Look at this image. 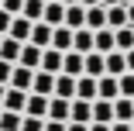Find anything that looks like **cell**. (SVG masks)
<instances>
[{"instance_id": "1", "label": "cell", "mask_w": 134, "mask_h": 131, "mask_svg": "<svg viewBox=\"0 0 134 131\" xmlns=\"http://www.w3.org/2000/svg\"><path fill=\"white\" fill-rule=\"evenodd\" d=\"M4 111H14V114H24V107H28V90H17V86H7L4 93V103H0Z\"/></svg>"}, {"instance_id": "5", "label": "cell", "mask_w": 134, "mask_h": 131, "mask_svg": "<svg viewBox=\"0 0 134 131\" xmlns=\"http://www.w3.org/2000/svg\"><path fill=\"white\" fill-rule=\"evenodd\" d=\"M48 117H52V121H72V100L52 97V100H48Z\"/></svg>"}, {"instance_id": "19", "label": "cell", "mask_w": 134, "mask_h": 131, "mask_svg": "<svg viewBox=\"0 0 134 131\" xmlns=\"http://www.w3.org/2000/svg\"><path fill=\"white\" fill-rule=\"evenodd\" d=\"M62 59H65V52H59V48H45V55H41V69L45 72H62Z\"/></svg>"}, {"instance_id": "25", "label": "cell", "mask_w": 134, "mask_h": 131, "mask_svg": "<svg viewBox=\"0 0 134 131\" xmlns=\"http://www.w3.org/2000/svg\"><path fill=\"white\" fill-rule=\"evenodd\" d=\"M72 28H65V24H59L55 28V38H52V48H59V52H72Z\"/></svg>"}, {"instance_id": "14", "label": "cell", "mask_w": 134, "mask_h": 131, "mask_svg": "<svg viewBox=\"0 0 134 131\" xmlns=\"http://www.w3.org/2000/svg\"><path fill=\"white\" fill-rule=\"evenodd\" d=\"M41 21H48L52 28L65 24V4H62V0H48V4H45V17H41Z\"/></svg>"}, {"instance_id": "38", "label": "cell", "mask_w": 134, "mask_h": 131, "mask_svg": "<svg viewBox=\"0 0 134 131\" xmlns=\"http://www.w3.org/2000/svg\"><path fill=\"white\" fill-rule=\"evenodd\" d=\"M90 131H110V124H96V121H93V124H90Z\"/></svg>"}, {"instance_id": "46", "label": "cell", "mask_w": 134, "mask_h": 131, "mask_svg": "<svg viewBox=\"0 0 134 131\" xmlns=\"http://www.w3.org/2000/svg\"><path fill=\"white\" fill-rule=\"evenodd\" d=\"M0 41H4V35H0Z\"/></svg>"}, {"instance_id": "47", "label": "cell", "mask_w": 134, "mask_h": 131, "mask_svg": "<svg viewBox=\"0 0 134 131\" xmlns=\"http://www.w3.org/2000/svg\"><path fill=\"white\" fill-rule=\"evenodd\" d=\"M0 4H4V0H0Z\"/></svg>"}, {"instance_id": "15", "label": "cell", "mask_w": 134, "mask_h": 131, "mask_svg": "<svg viewBox=\"0 0 134 131\" xmlns=\"http://www.w3.org/2000/svg\"><path fill=\"white\" fill-rule=\"evenodd\" d=\"M127 4H114V7H107V28H127Z\"/></svg>"}, {"instance_id": "40", "label": "cell", "mask_w": 134, "mask_h": 131, "mask_svg": "<svg viewBox=\"0 0 134 131\" xmlns=\"http://www.w3.org/2000/svg\"><path fill=\"white\" fill-rule=\"evenodd\" d=\"M127 21L134 24V4H127Z\"/></svg>"}, {"instance_id": "13", "label": "cell", "mask_w": 134, "mask_h": 131, "mask_svg": "<svg viewBox=\"0 0 134 131\" xmlns=\"http://www.w3.org/2000/svg\"><path fill=\"white\" fill-rule=\"evenodd\" d=\"M114 48H117V31H114V28H100V31H96V45H93V52L107 55V52H114Z\"/></svg>"}, {"instance_id": "37", "label": "cell", "mask_w": 134, "mask_h": 131, "mask_svg": "<svg viewBox=\"0 0 134 131\" xmlns=\"http://www.w3.org/2000/svg\"><path fill=\"white\" fill-rule=\"evenodd\" d=\"M69 131H90V124H79V121H69Z\"/></svg>"}, {"instance_id": "4", "label": "cell", "mask_w": 134, "mask_h": 131, "mask_svg": "<svg viewBox=\"0 0 134 131\" xmlns=\"http://www.w3.org/2000/svg\"><path fill=\"white\" fill-rule=\"evenodd\" d=\"M76 97L79 100H96L100 97V83H96V76H76Z\"/></svg>"}, {"instance_id": "33", "label": "cell", "mask_w": 134, "mask_h": 131, "mask_svg": "<svg viewBox=\"0 0 134 131\" xmlns=\"http://www.w3.org/2000/svg\"><path fill=\"white\" fill-rule=\"evenodd\" d=\"M10 21H14V14L0 7V35H7V31H10Z\"/></svg>"}, {"instance_id": "32", "label": "cell", "mask_w": 134, "mask_h": 131, "mask_svg": "<svg viewBox=\"0 0 134 131\" xmlns=\"http://www.w3.org/2000/svg\"><path fill=\"white\" fill-rule=\"evenodd\" d=\"M10 76H14V62L0 59V83H4V86H10Z\"/></svg>"}, {"instance_id": "17", "label": "cell", "mask_w": 134, "mask_h": 131, "mask_svg": "<svg viewBox=\"0 0 134 131\" xmlns=\"http://www.w3.org/2000/svg\"><path fill=\"white\" fill-rule=\"evenodd\" d=\"M55 97L76 100V76H69V72H59L55 76Z\"/></svg>"}, {"instance_id": "44", "label": "cell", "mask_w": 134, "mask_h": 131, "mask_svg": "<svg viewBox=\"0 0 134 131\" xmlns=\"http://www.w3.org/2000/svg\"><path fill=\"white\" fill-rule=\"evenodd\" d=\"M62 4H79V0H62Z\"/></svg>"}, {"instance_id": "28", "label": "cell", "mask_w": 134, "mask_h": 131, "mask_svg": "<svg viewBox=\"0 0 134 131\" xmlns=\"http://www.w3.org/2000/svg\"><path fill=\"white\" fill-rule=\"evenodd\" d=\"M45 4H48V0H24V17H28V21H41L45 17Z\"/></svg>"}, {"instance_id": "29", "label": "cell", "mask_w": 134, "mask_h": 131, "mask_svg": "<svg viewBox=\"0 0 134 131\" xmlns=\"http://www.w3.org/2000/svg\"><path fill=\"white\" fill-rule=\"evenodd\" d=\"M117 48H120V52H131V48H134V24L117 28Z\"/></svg>"}, {"instance_id": "3", "label": "cell", "mask_w": 134, "mask_h": 131, "mask_svg": "<svg viewBox=\"0 0 134 131\" xmlns=\"http://www.w3.org/2000/svg\"><path fill=\"white\" fill-rule=\"evenodd\" d=\"M31 93L55 97V72H45V69H38V72H35V80H31Z\"/></svg>"}, {"instance_id": "18", "label": "cell", "mask_w": 134, "mask_h": 131, "mask_svg": "<svg viewBox=\"0 0 134 131\" xmlns=\"http://www.w3.org/2000/svg\"><path fill=\"white\" fill-rule=\"evenodd\" d=\"M35 72H38V69H28V66H14L10 86H17V90H28V93H31V80H35Z\"/></svg>"}, {"instance_id": "43", "label": "cell", "mask_w": 134, "mask_h": 131, "mask_svg": "<svg viewBox=\"0 0 134 131\" xmlns=\"http://www.w3.org/2000/svg\"><path fill=\"white\" fill-rule=\"evenodd\" d=\"M4 93H7V86H4V83H0V103H4Z\"/></svg>"}, {"instance_id": "11", "label": "cell", "mask_w": 134, "mask_h": 131, "mask_svg": "<svg viewBox=\"0 0 134 131\" xmlns=\"http://www.w3.org/2000/svg\"><path fill=\"white\" fill-rule=\"evenodd\" d=\"M93 121H96V124H114V100L96 97V100H93Z\"/></svg>"}, {"instance_id": "39", "label": "cell", "mask_w": 134, "mask_h": 131, "mask_svg": "<svg viewBox=\"0 0 134 131\" xmlns=\"http://www.w3.org/2000/svg\"><path fill=\"white\" fill-rule=\"evenodd\" d=\"M127 72H134V48L127 52Z\"/></svg>"}, {"instance_id": "48", "label": "cell", "mask_w": 134, "mask_h": 131, "mask_svg": "<svg viewBox=\"0 0 134 131\" xmlns=\"http://www.w3.org/2000/svg\"><path fill=\"white\" fill-rule=\"evenodd\" d=\"M131 124H134V121H131Z\"/></svg>"}, {"instance_id": "12", "label": "cell", "mask_w": 134, "mask_h": 131, "mask_svg": "<svg viewBox=\"0 0 134 131\" xmlns=\"http://www.w3.org/2000/svg\"><path fill=\"white\" fill-rule=\"evenodd\" d=\"M21 48H24V41H17V38H10V35H4V41H0V59H7V62H21Z\"/></svg>"}, {"instance_id": "35", "label": "cell", "mask_w": 134, "mask_h": 131, "mask_svg": "<svg viewBox=\"0 0 134 131\" xmlns=\"http://www.w3.org/2000/svg\"><path fill=\"white\" fill-rule=\"evenodd\" d=\"M0 7H4V11H10V14H21V11H24V0H4Z\"/></svg>"}, {"instance_id": "31", "label": "cell", "mask_w": 134, "mask_h": 131, "mask_svg": "<svg viewBox=\"0 0 134 131\" xmlns=\"http://www.w3.org/2000/svg\"><path fill=\"white\" fill-rule=\"evenodd\" d=\"M117 83H120V97H134V72L117 76Z\"/></svg>"}, {"instance_id": "22", "label": "cell", "mask_w": 134, "mask_h": 131, "mask_svg": "<svg viewBox=\"0 0 134 131\" xmlns=\"http://www.w3.org/2000/svg\"><path fill=\"white\" fill-rule=\"evenodd\" d=\"M48 100H52V97H41V93H28V107H24V114H35V117H48Z\"/></svg>"}, {"instance_id": "21", "label": "cell", "mask_w": 134, "mask_h": 131, "mask_svg": "<svg viewBox=\"0 0 134 131\" xmlns=\"http://www.w3.org/2000/svg\"><path fill=\"white\" fill-rule=\"evenodd\" d=\"M72 121L79 124H93V100H72Z\"/></svg>"}, {"instance_id": "36", "label": "cell", "mask_w": 134, "mask_h": 131, "mask_svg": "<svg viewBox=\"0 0 134 131\" xmlns=\"http://www.w3.org/2000/svg\"><path fill=\"white\" fill-rule=\"evenodd\" d=\"M110 131H134V124H131V121H114Z\"/></svg>"}, {"instance_id": "41", "label": "cell", "mask_w": 134, "mask_h": 131, "mask_svg": "<svg viewBox=\"0 0 134 131\" xmlns=\"http://www.w3.org/2000/svg\"><path fill=\"white\" fill-rule=\"evenodd\" d=\"M103 7H114V4H124V0H100Z\"/></svg>"}, {"instance_id": "6", "label": "cell", "mask_w": 134, "mask_h": 131, "mask_svg": "<svg viewBox=\"0 0 134 131\" xmlns=\"http://www.w3.org/2000/svg\"><path fill=\"white\" fill-rule=\"evenodd\" d=\"M62 72H69V76H83L86 72V55L83 52H65V59H62Z\"/></svg>"}, {"instance_id": "8", "label": "cell", "mask_w": 134, "mask_h": 131, "mask_svg": "<svg viewBox=\"0 0 134 131\" xmlns=\"http://www.w3.org/2000/svg\"><path fill=\"white\" fill-rule=\"evenodd\" d=\"M31 28H35V21H28L24 14H14V21H10V38H17V41H28L31 38Z\"/></svg>"}, {"instance_id": "24", "label": "cell", "mask_w": 134, "mask_h": 131, "mask_svg": "<svg viewBox=\"0 0 134 131\" xmlns=\"http://www.w3.org/2000/svg\"><path fill=\"white\" fill-rule=\"evenodd\" d=\"M86 28H93V31L107 28V7H103V4H96V7H86Z\"/></svg>"}, {"instance_id": "16", "label": "cell", "mask_w": 134, "mask_h": 131, "mask_svg": "<svg viewBox=\"0 0 134 131\" xmlns=\"http://www.w3.org/2000/svg\"><path fill=\"white\" fill-rule=\"evenodd\" d=\"M107 72L110 76H124L127 72V52H120V48L107 52Z\"/></svg>"}, {"instance_id": "20", "label": "cell", "mask_w": 134, "mask_h": 131, "mask_svg": "<svg viewBox=\"0 0 134 131\" xmlns=\"http://www.w3.org/2000/svg\"><path fill=\"white\" fill-rule=\"evenodd\" d=\"M96 83H100V97H103V100H117V97H120V83H117V76L103 72Z\"/></svg>"}, {"instance_id": "34", "label": "cell", "mask_w": 134, "mask_h": 131, "mask_svg": "<svg viewBox=\"0 0 134 131\" xmlns=\"http://www.w3.org/2000/svg\"><path fill=\"white\" fill-rule=\"evenodd\" d=\"M45 131H69V121H52V117H45Z\"/></svg>"}, {"instance_id": "23", "label": "cell", "mask_w": 134, "mask_h": 131, "mask_svg": "<svg viewBox=\"0 0 134 131\" xmlns=\"http://www.w3.org/2000/svg\"><path fill=\"white\" fill-rule=\"evenodd\" d=\"M114 121H134V97H117L114 100Z\"/></svg>"}, {"instance_id": "10", "label": "cell", "mask_w": 134, "mask_h": 131, "mask_svg": "<svg viewBox=\"0 0 134 131\" xmlns=\"http://www.w3.org/2000/svg\"><path fill=\"white\" fill-rule=\"evenodd\" d=\"M65 28H72V31L86 28V7L83 4H65Z\"/></svg>"}, {"instance_id": "30", "label": "cell", "mask_w": 134, "mask_h": 131, "mask_svg": "<svg viewBox=\"0 0 134 131\" xmlns=\"http://www.w3.org/2000/svg\"><path fill=\"white\" fill-rule=\"evenodd\" d=\"M21 131H45V117L24 114V121H21Z\"/></svg>"}, {"instance_id": "7", "label": "cell", "mask_w": 134, "mask_h": 131, "mask_svg": "<svg viewBox=\"0 0 134 131\" xmlns=\"http://www.w3.org/2000/svg\"><path fill=\"white\" fill-rule=\"evenodd\" d=\"M93 45H96V31H93V28H79V31L72 35V48L83 52V55H90Z\"/></svg>"}, {"instance_id": "9", "label": "cell", "mask_w": 134, "mask_h": 131, "mask_svg": "<svg viewBox=\"0 0 134 131\" xmlns=\"http://www.w3.org/2000/svg\"><path fill=\"white\" fill-rule=\"evenodd\" d=\"M41 55H45V48H38V45H31V41H24V48H21V62H17V66L41 69Z\"/></svg>"}, {"instance_id": "26", "label": "cell", "mask_w": 134, "mask_h": 131, "mask_svg": "<svg viewBox=\"0 0 134 131\" xmlns=\"http://www.w3.org/2000/svg\"><path fill=\"white\" fill-rule=\"evenodd\" d=\"M103 72H107V55L90 52V55H86V76H96V80H100Z\"/></svg>"}, {"instance_id": "45", "label": "cell", "mask_w": 134, "mask_h": 131, "mask_svg": "<svg viewBox=\"0 0 134 131\" xmlns=\"http://www.w3.org/2000/svg\"><path fill=\"white\" fill-rule=\"evenodd\" d=\"M124 4H134V0H124Z\"/></svg>"}, {"instance_id": "27", "label": "cell", "mask_w": 134, "mask_h": 131, "mask_svg": "<svg viewBox=\"0 0 134 131\" xmlns=\"http://www.w3.org/2000/svg\"><path fill=\"white\" fill-rule=\"evenodd\" d=\"M21 121H24V114H14V111L0 107V131H21Z\"/></svg>"}, {"instance_id": "2", "label": "cell", "mask_w": 134, "mask_h": 131, "mask_svg": "<svg viewBox=\"0 0 134 131\" xmlns=\"http://www.w3.org/2000/svg\"><path fill=\"white\" fill-rule=\"evenodd\" d=\"M52 38H55V28H52L48 21H35V28H31V45H38V48H52Z\"/></svg>"}, {"instance_id": "42", "label": "cell", "mask_w": 134, "mask_h": 131, "mask_svg": "<svg viewBox=\"0 0 134 131\" xmlns=\"http://www.w3.org/2000/svg\"><path fill=\"white\" fill-rule=\"evenodd\" d=\"M79 4H83V7H96L100 0H79Z\"/></svg>"}]
</instances>
